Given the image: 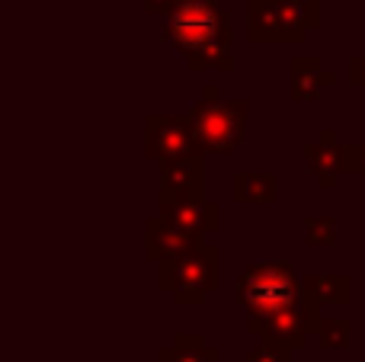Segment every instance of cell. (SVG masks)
Wrapping results in <instances>:
<instances>
[{"label":"cell","instance_id":"7c38bea8","mask_svg":"<svg viewBox=\"0 0 365 362\" xmlns=\"http://www.w3.org/2000/svg\"><path fill=\"white\" fill-rule=\"evenodd\" d=\"M199 244H205V237H186L180 231H173L170 224H164L160 218H148V257L151 260H177V257L189 254Z\"/></svg>","mask_w":365,"mask_h":362},{"label":"cell","instance_id":"8992f818","mask_svg":"<svg viewBox=\"0 0 365 362\" xmlns=\"http://www.w3.org/2000/svg\"><path fill=\"white\" fill-rule=\"evenodd\" d=\"M148 154L158 160L177 157H205L195 141L189 115H148Z\"/></svg>","mask_w":365,"mask_h":362},{"label":"cell","instance_id":"277c9868","mask_svg":"<svg viewBox=\"0 0 365 362\" xmlns=\"http://www.w3.org/2000/svg\"><path fill=\"white\" fill-rule=\"evenodd\" d=\"M321 26V0H247V42H304Z\"/></svg>","mask_w":365,"mask_h":362},{"label":"cell","instance_id":"603a6c76","mask_svg":"<svg viewBox=\"0 0 365 362\" xmlns=\"http://www.w3.org/2000/svg\"><path fill=\"white\" fill-rule=\"evenodd\" d=\"M362 260H365V250H362ZM362 289H365V276H362Z\"/></svg>","mask_w":365,"mask_h":362},{"label":"cell","instance_id":"7a4b0ae2","mask_svg":"<svg viewBox=\"0 0 365 362\" xmlns=\"http://www.w3.org/2000/svg\"><path fill=\"white\" fill-rule=\"evenodd\" d=\"M186 115L192 122V132L202 154L227 157V154H234L244 145L250 106H247V100H221L218 83H208Z\"/></svg>","mask_w":365,"mask_h":362},{"label":"cell","instance_id":"ba28073f","mask_svg":"<svg viewBox=\"0 0 365 362\" xmlns=\"http://www.w3.org/2000/svg\"><path fill=\"white\" fill-rule=\"evenodd\" d=\"M247 333L259 337L269 346H279V350L292 353V350L308 346V337L314 333V327L308 324L302 305H292V308H282V311L269 314V318H263V321H247Z\"/></svg>","mask_w":365,"mask_h":362},{"label":"cell","instance_id":"ffe728a7","mask_svg":"<svg viewBox=\"0 0 365 362\" xmlns=\"http://www.w3.org/2000/svg\"><path fill=\"white\" fill-rule=\"evenodd\" d=\"M349 83L365 90V55H353V58H349Z\"/></svg>","mask_w":365,"mask_h":362},{"label":"cell","instance_id":"7402d4cb","mask_svg":"<svg viewBox=\"0 0 365 362\" xmlns=\"http://www.w3.org/2000/svg\"><path fill=\"white\" fill-rule=\"evenodd\" d=\"M362 135H365V90H362Z\"/></svg>","mask_w":365,"mask_h":362},{"label":"cell","instance_id":"5bb4252c","mask_svg":"<svg viewBox=\"0 0 365 362\" xmlns=\"http://www.w3.org/2000/svg\"><path fill=\"white\" fill-rule=\"evenodd\" d=\"M302 289H308L321 305L346 308L353 299V279L346 273H308L302 276Z\"/></svg>","mask_w":365,"mask_h":362},{"label":"cell","instance_id":"5b68a950","mask_svg":"<svg viewBox=\"0 0 365 362\" xmlns=\"http://www.w3.org/2000/svg\"><path fill=\"white\" fill-rule=\"evenodd\" d=\"M221 250L218 244H199L177 260L160 263V289L173 292L177 305H202L218 289Z\"/></svg>","mask_w":365,"mask_h":362},{"label":"cell","instance_id":"4fadbf2b","mask_svg":"<svg viewBox=\"0 0 365 362\" xmlns=\"http://www.w3.org/2000/svg\"><path fill=\"white\" fill-rule=\"evenodd\" d=\"M231 199L234 202H266L272 205L279 199V177L272 170H247L231 177Z\"/></svg>","mask_w":365,"mask_h":362},{"label":"cell","instance_id":"2e32d148","mask_svg":"<svg viewBox=\"0 0 365 362\" xmlns=\"http://www.w3.org/2000/svg\"><path fill=\"white\" fill-rule=\"evenodd\" d=\"M317 343L324 350H346L353 343V324H349V318H321V324H317Z\"/></svg>","mask_w":365,"mask_h":362},{"label":"cell","instance_id":"3957f363","mask_svg":"<svg viewBox=\"0 0 365 362\" xmlns=\"http://www.w3.org/2000/svg\"><path fill=\"white\" fill-rule=\"evenodd\" d=\"M302 299V276L292 263H253L237 276V301L247 311V321H263L282 308L298 305Z\"/></svg>","mask_w":365,"mask_h":362},{"label":"cell","instance_id":"9a60e30c","mask_svg":"<svg viewBox=\"0 0 365 362\" xmlns=\"http://www.w3.org/2000/svg\"><path fill=\"white\" fill-rule=\"evenodd\" d=\"M160 362H221V353L202 333H180L170 350H160Z\"/></svg>","mask_w":365,"mask_h":362},{"label":"cell","instance_id":"52a82bcc","mask_svg":"<svg viewBox=\"0 0 365 362\" xmlns=\"http://www.w3.org/2000/svg\"><path fill=\"white\" fill-rule=\"evenodd\" d=\"M160 222L170 224L173 231L186 237H205L218 231L221 209L218 202H208L205 196H186V199H160Z\"/></svg>","mask_w":365,"mask_h":362},{"label":"cell","instance_id":"d6986e66","mask_svg":"<svg viewBox=\"0 0 365 362\" xmlns=\"http://www.w3.org/2000/svg\"><path fill=\"white\" fill-rule=\"evenodd\" d=\"M247 362H292V353L279 350V346H269V343H259L250 350Z\"/></svg>","mask_w":365,"mask_h":362},{"label":"cell","instance_id":"e0dca14e","mask_svg":"<svg viewBox=\"0 0 365 362\" xmlns=\"http://www.w3.org/2000/svg\"><path fill=\"white\" fill-rule=\"evenodd\" d=\"M304 241L308 247H334L336 244V218L334 215H308L304 218Z\"/></svg>","mask_w":365,"mask_h":362},{"label":"cell","instance_id":"ac0fdd59","mask_svg":"<svg viewBox=\"0 0 365 362\" xmlns=\"http://www.w3.org/2000/svg\"><path fill=\"white\" fill-rule=\"evenodd\" d=\"M353 173L365 183V141H356V145H343V177Z\"/></svg>","mask_w":365,"mask_h":362},{"label":"cell","instance_id":"44dd1931","mask_svg":"<svg viewBox=\"0 0 365 362\" xmlns=\"http://www.w3.org/2000/svg\"><path fill=\"white\" fill-rule=\"evenodd\" d=\"M182 0H145L148 13H158V16H164V13H170L173 6H180Z\"/></svg>","mask_w":365,"mask_h":362},{"label":"cell","instance_id":"8fae6325","mask_svg":"<svg viewBox=\"0 0 365 362\" xmlns=\"http://www.w3.org/2000/svg\"><path fill=\"white\" fill-rule=\"evenodd\" d=\"M202 186H205V167H202V157L160 160V199L202 196Z\"/></svg>","mask_w":365,"mask_h":362},{"label":"cell","instance_id":"6da1fadb","mask_svg":"<svg viewBox=\"0 0 365 362\" xmlns=\"http://www.w3.org/2000/svg\"><path fill=\"white\" fill-rule=\"evenodd\" d=\"M160 26L167 42H173V48L186 58L189 71H234V26L218 0H182L180 6L160 16Z\"/></svg>","mask_w":365,"mask_h":362},{"label":"cell","instance_id":"9c48e42d","mask_svg":"<svg viewBox=\"0 0 365 362\" xmlns=\"http://www.w3.org/2000/svg\"><path fill=\"white\" fill-rule=\"evenodd\" d=\"M336 83V74L330 68H324V61L317 55H295L289 61V93L292 100L314 103L321 100V93Z\"/></svg>","mask_w":365,"mask_h":362},{"label":"cell","instance_id":"30bf717a","mask_svg":"<svg viewBox=\"0 0 365 362\" xmlns=\"http://www.w3.org/2000/svg\"><path fill=\"white\" fill-rule=\"evenodd\" d=\"M304 164H308L311 177H317V183L324 190H334L336 180L343 177V145L334 128H324L317 135V141L304 145Z\"/></svg>","mask_w":365,"mask_h":362}]
</instances>
